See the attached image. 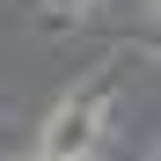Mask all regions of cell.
<instances>
[{"label": "cell", "mask_w": 161, "mask_h": 161, "mask_svg": "<svg viewBox=\"0 0 161 161\" xmlns=\"http://www.w3.org/2000/svg\"><path fill=\"white\" fill-rule=\"evenodd\" d=\"M51 8H80V0H51Z\"/></svg>", "instance_id": "cell-1"}]
</instances>
